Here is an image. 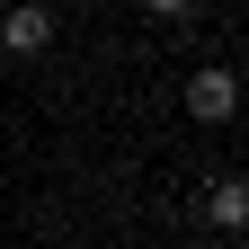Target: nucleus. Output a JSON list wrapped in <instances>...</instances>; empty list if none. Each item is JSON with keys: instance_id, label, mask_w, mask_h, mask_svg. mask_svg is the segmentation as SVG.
I'll return each instance as SVG.
<instances>
[{"instance_id": "obj_1", "label": "nucleus", "mask_w": 249, "mask_h": 249, "mask_svg": "<svg viewBox=\"0 0 249 249\" xmlns=\"http://www.w3.org/2000/svg\"><path fill=\"white\" fill-rule=\"evenodd\" d=\"M45 45H53V9H45V0H9V9H0V53L36 62Z\"/></svg>"}, {"instance_id": "obj_2", "label": "nucleus", "mask_w": 249, "mask_h": 249, "mask_svg": "<svg viewBox=\"0 0 249 249\" xmlns=\"http://www.w3.org/2000/svg\"><path fill=\"white\" fill-rule=\"evenodd\" d=\"M187 116H196V124H231V116H240V80L223 71V62L187 71Z\"/></svg>"}, {"instance_id": "obj_3", "label": "nucleus", "mask_w": 249, "mask_h": 249, "mask_svg": "<svg viewBox=\"0 0 249 249\" xmlns=\"http://www.w3.org/2000/svg\"><path fill=\"white\" fill-rule=\"evenodd\" d=\"M205 223L223 231V240H240V231H249V187H240V178H213V196H205Z\"/></svg>"}, {"instance_id": "obj_4", "label": "nucleus", "mask_w": 249, "mask_h": 249, "mask_svg": "<svg viewBox=\"0 0 249 249\" xmlns=\"http://www.w3.org/2000/svg\"><path fill=\"white\" fill-rule=\"evenodd\" d=\"M142 9H151V18H187L196 0H142Z\"/></svg>"}]
</instances>
